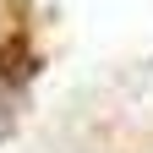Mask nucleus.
I'll return each mask as SVG.
<instances>
[{"label": "nucleus", "mask_w": 153, "mask_h": 153, "mask_svg": "<svg viewBox=\"0 0 153 153\" xmlns=\"http://www.w3.org/2000/svg\"><path fill=\"white\" fill-rule=\"evenodd\" d=\"M6 126H11V104L0 99V137H6Z\"/></svg>", "instance_id": "1"}]
</instances>
